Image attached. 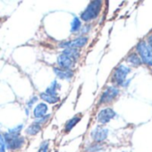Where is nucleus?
I'll return each mask as SVG.
<instances>
[{
  "label": "nucleus",
  "mask_w": 152,
  "mask_h": 152,
  "mask_svg": "<svg viewBox=\"0 0 152 152\" xmlns=\"http://www.w3.org/2000/svg\"><path fill=\"white\" fill-rule=\"evenodd\" d=\"M82 27V22L80 18L78 17H74L72 22V27H71V31L72 32H76L78 31Z\"/></svg>",
  "instance_id": "f3484780"
},
{
  "label": "nucleus",
  "mask_w": 152,
  "mask_h": 152,
  "mask_svg": "<svg viewBox=\"0 0 152 152\" xmlns=\"http://www.w3.org/2000/svg\"><path fill=\"white\" fill-rule=\"evenodd\" d=\"M48 105H46L45 103H39L36 106V107L34 108V111H33V115L34 117L36 118H41L43 117L44 115H47V112H48Z\"/></svg>",
  "instance_id": "9b49d317"
},
{
  "label": "nucleus",
  "mask_w": 152,
  "mask_h": 152,
  "mask_svg": "<svg viewBox=\"0 0 152 152\" xmlns=\"http://www.w3.org/2000/svg\"><path fill=\"white\" fill-rule=\"evenodd\" d=\"M74 64H75V60L67 56L64 54L60 55L57 58V64L60 66L61 69L71 70L74 66Z\"/></svg>",
  "instance_id": "6e6552de"
},
{
  "label": "nucleus",
  "mask_w": 152,
  "mask_h": 152,
  "mask_svg": "<svg viewBox=\"0 0 152 152\" xmlns=\"http://www.w3.org/2000/svg\"><path fill=\"white\" fill-rule=\"evenodd\" d=\"M137 51L141 58V62L152 66V52L148 48L145 41H140L137 45Z\"/></svg>",
  "instance_id": "7ed1b4c3"
},
{
  "label": "nucleus",
  "mask_w": 152,
  "mask_h": 152,
  "mask_svg": "<svg viewBox=\"0 0 152 152\" xmlns=\"http://www.w3.org/2000/svg\"><path fill=\"white\" fill-rule=\"evenodd\" d=\"M131 72L130 68H128L127 66L121 64L119 65L115 70V72L113 74V81L115 83H116L118 85H123V83H124L126 76L128 75V73Z\"/></svg>",
  "instance_id": "20e7f679"
},
{
  "label": "nucleus",
  "mask_w": 152,
  "mask_h": 152,
  "mask_svg": "<svg viewBox=\"0 0 152 152\" xmlns=\"http://www.w3.org/2000/svg\"><path fill=\"white\" fill-rule=\"evenodd\" d=\"M147 46L148 48H149V50L152 52V34H150L148 37V39H147Z\"/></svg>",
  "instance_id": "b1692460"
},
{
  "label": "nucleus",
  "mask_w": 152,
  "mask_h": 152,
  "mask_svg": "<svg viewBox=\"0 0 152 152\" xmlns=\"http://www.w3.org/2000/svg\"><path fill=\"white\" fill-rule=\"evenodd\" d=\"M37 100H38V97H33L32 99H31V100L28 102V107H31L35 102H37Z\"/></svg>",
  "instance_id": "393cba45"
},
{
  "label": "nucleus",
  "mask_w": 152,
  "mask_h": 152,
  "mask_svg": "<svg viewBox=\"0 0 152 152\" xmlns=\"http://www.w3.org/2000/svg\"><path fill=\"white\" fill-rule=\"evenodd\" d=\"M3 136H4V140L6 142V147L8 150H12V151L19 150L23 147L25 143L24 137L21 135H15V134L7 132V133H4Z\"/></svg>",
  "instance_id": "f03ea898"
},
{
  "label": "nucleus",
  "mask_w": 152,
  "mask_h": 152,
  "mask_svg": "<svg viewBox=\"0 0 152 152\" xmlns=\"http://www.w3.org/2000/svg\"><path fill=\"white\" fill-rule=\"evenodd\" d=\"M115 116V112L111 108H105L99 111L98 115V121L100 124H107Z\"/></svg>",
  "instance_id": "1a4fd4ad"
},
{
  "label": "nucleus",
  "mask_w": 152,
  "mask_h": 152,
  "mask_svg": "<svg viewBox=\"0 0 152 152\" xmlns=\"http://www.w3.org/2000/svg\"><path fill=\"white\" fill-rule=\"evenodd\" d=\"M54 72L56 75L59 79L62 80H70L72 76L73 72L71 70H66V69H61V68H54Z\"/></svg>",
  "instance_id": "9d476101"
},
{
  "label": "nucleus",
  "mask_w": 152,
  "mask_h": 152,
  "mask_svg": "<svg viewBox=\"0 0 152 152\" xmlns=\"http://www.w3.org/2000/svg\"><path fill=\"white\" fill-rule=\"evenodd\" d=\"M63 54L72 58L73 60H75L76 58H78L80 56V52L78 51V49H75V48H65Z\"/></svg>",
  "instance_id": "dca6fc26"
},
{
  "label": "nucleus",
  "mask_w": 152,
  "mask_h": 152,
  "mask_svg": "<svg viewBox=\"0 0 152 152\" xmlns=\"http://www.w3.org/2000/svg\"><path fill=\"white\" fill-rule=\"evenodd\" d=\"M0 152H7L6 142L4 140V136L1 133H0Z\"/></svg>",
  "instance_id": "412c9836"
},
{
  "label": "nucleus",
  "mask_w": 152,
  "mask_h": 152,
  "mask_svg": "<svg viewBox=\"0 0 152 152\" xmlns=\"http://www.w3.org/2000/svg\"><path fill=\"white\" fill-rule=\"evenodd\" d=\"M48 146H49V142L48 140H44L41 142L39 149H38V152H48Z\"/></svg>",
  "instance_id": "aec40b11"
},
{
  "label": "nucleus",
  "mask_w": 152,
  "mask_h": 152,
  "mask_svg": "<svg viewBox=\"0 0 152 152\" xmlns=\"http://www.w3.org/2000/svg\"><path fill=\"white\" fill-rule=\"evenodd\" d=\"M100 148V147L99 146V144H94L89 147V148L87 149L88 152H96L97 150H99Z\"/></svg>",
  "instance_id": "5701e85b"
},
{
  "label": "nucleus",
  "mask_w": 152,
  "mask_h": 152,
  "mask_svg": "<svg viewBox=\"0 0 152 152\" xmlns=\"http://www.w3.org/2000/svg\"><path fill=\"white\" fill-rule=\"evenodd\" d=\"M118 94H119V90L117 88L114 86L107 87L100 97V103L105 104V103L111 102L114 99L117 97Z\"/></svg>",
  "instance_id": "423d86ee"
},
{
  "label": "nucleus",
  "mask_w": 152,
  "mask_h": 152,
  "mask_svg": "<svg viewBox=\"0 0 152 152\" xmlns=\"http://www.w3.org/2000/svg\"><path fill=\"white\" fill-rule=\"evenodd\" d=\"M102 8V1L97 0V1H92L87 7V8L81 14V19L84 22H90L91 20L96 19Z\"/></svg>",
  "instance_id": "f257e3e1"
},
{
  "label": "nucleus",
  "mask_w": 152,
  "mask_h": 152,
  "mask_svg": "<svg viewBox=\"0 0 152 152\" xmlns=\"http://www.w3.org/2000/svg\"><path fill=\"white\" fill-rule=\"evenodd\" d=\"M88 42V38L87 37H79L73 40L70 41H64L62 42L59 46L62 48H75L78 49L83 47H84Z\"/></svg>",
  "instance_id": "39448f33"
},
{
  "label": "nucleus",
  "mask_w": 152,
  "mask_h": 152,
  "mask_svg": "<svg viewBox=\"0 0 152 152\" xmlns=\"http://www.w3.org/2000/svg\"><path fill=\"white\" fill-rule=\"evenodd\" d=\"M57 88H58V84L56 83V81H54V82L50 84V86L47 89L46 93L50 94V95H53V96H56Z\"/></svg>",
  "instance_id": "a211bd4d"
},
{
  "label": "nucleus",
  "mask_w": 152,
  "mask_h": 152,
  "mask_svg": "<svg viewBox=\"0 0 152 152\" xmlns=\"http://www.w3.org/2000/svg\"><path fill=\"white\" fill-rule=\"evenodd\" d=\"M23 124H20L18 126H15L12 129H10L8 131V133H11V134H15V135H20V132L21 131L23 130Z\"/></svg>",
  "instance_id": "6ab92c4d"
},
{
  "label": "nucleus",
  "mask_w": 152,
  "mask_h": 152,
  "mask_svg": "<svg viewBox=\"0 0 152 152\" xmlns=\"http://www.w3.org/2000/svg\"><path fill=\"white\" fill-rule=\"evenodd\" d=\"M126 61H127L129 64H131L132 65H133V66H139V65H140L141 63H142L141 60H140V56H139L136 53H131V54L127 56Z\"/></svg>",
  "instance_id": "ddd939ff"
},
{
  "label": "nucleus",
  "mask_w": 152,
  "mask_h": 152,
  "mask_svg": "<svg viewBox=\"0 0 152 152\" xmlns=\"http://www.w3.org/2000/svg\"><path fill=\"white\" fill-rule=\"evenodd\" d=\"M108 135V131L107 129H105L101 126H98L96 127L92 132H91V138L92 140L99 143V142H101V141H104L107 137Z\"/></svg>",
  "instance_id": "0eeeda50"
},
{
  "label": "nucleus",
  "mask_w": 152,
  "mask_h": 152,
  "mask_svg": "<svg viewBox=\"0 0 152 152\" xmlns=\"http://www.w3.org/2000/svg\"><path fill=\"white\" fill-rule=\"evenodd\" d=\"M40 98L44 101H46V102H48L49 104H56V103H57L59 101V98L57 96H53V95L48 94L46 92L45 93H41L40 94Z\"/></svg>",
  "instance_id": "2eb2a0df"
},
{
  "label": "nucleus",
  "mask_w": 152,
  "mask_h": 152,
  "mask_svg": "<svg viewBox=\"0 0 152 152\" xmlns=\"http://www.w3.org/2000/svg\"><path fill=\"white\" fill-rule=\"evenodd\" d=\"M81 121V117L80 116H74L72 118H71L66 124H65V127H64V130L65 132H70L76 124H77L79 122Z\"/></svg>",
  "instance_id": "4468645a"
},
{
  "label": "nucleus",
  "mask_w": 152,
  "mask_h": 152,
  "mask_svg": "<svg viewBox=\"0 0 152 152\" xmlns=\"http://www.w3.org/2000/svg\"><path fill=\"white\" fill-rule=\"evenodd\" d=\"M50 115H44L43 117H41V118H39L38 120H36L35 122L36 123H38L39 124H46L48 120H49V118H50Z\"/></svg>",
  "instance_id": "4be33fe9"
},
{
  "label": "nucleus",
  "mask_w": 152,
  "mask_h": 152,
  "mask_svg": "<svg viewBox=\"0 0 152 152\" xmlns=\"http://www.w3.org/2000/svg\"><path fill=\"white\" fill-rule=\"evenodd\" d=\"M40 131H41V125L34 122L32 124L28 126V128L25 130V133L30 136H34V135H37Z\"/></svg>",
  "instance_id": "f8f14e48"
}]
</instances>
